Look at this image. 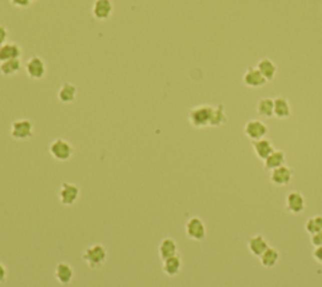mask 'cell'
<instances>
[{"label": "cell", "mask_w": 322, "mask_h": 287, "mask_svg": "<svg viewBox=\"0 0 322 287\" xmlns=\"http://www.w3.org/2000/svg\"><path fill=\"white\" fill-rule=\"evenodd\" d=\"M8 277V269L3 263H0V283H3Z\"/></svg>", "instance_id": "cell-31"}, {"label": "cell", "mask_w": 322, "mask_h": 287, "mask_svg": "<svg viewBox=\"0 0 322 287\" xmlns=\"http://www.w3.org/2000/svg\"><path fill=\"white\" fill-rule=\"evenodd\" d=\"M22 70V61L21 60H9L6 62L0 63V73L7 77L18 75Z\"/></svg>", "instance_id": "cell-22"}, {"label": "cell", "mask_w": 322, "mask_h": 287, "mask_svg": "<svg viewBox=\"0 0 322 287\" xmlns=\"http://www.w3.org/2000/svg\"><path fill=\"white\" fill-rule=\"evenodd\" d=\"M32 2H36V0H32Z\"/></svg>", "instance_id": "cell-33"}, {"label": "cell", "mask_w": 322, "mask_h": 287, "mask_svg": "<svg viewBox=\"0 0 322 287\" xmlns=\"http://www.w3.org/2000/svg\"><path fill=\"white\" fill-rule=\"evenodd\" d=\"M8 38H9L8 28H7L6 26H3V24H0V47L8 42Z\"/></svg>", "instance_id": "cell-28"}, {"label": "cell", "mask_w": 322, "mask_h": 287, "mask_svg": "<svg viewBox=\"0 0 322 287\" xmlns=\"http://www.w3.org/2000/svg\"><path fill=\"white\" fill-rule=\"evenodd\" d=\"M82 259L90 268H100L107 259V249L103 244H93L83 252Z\"/></svg>", "instance_id": "cell-1"}, {"label": "cell", "mask_w": 322, "mask_h": 287, "mask_svg": "<svg viewBox=\"0 0 322 287\" xmlns=\"http://www.w3.org/2000/svg\"><path fill=\"white\" fill-rule=\"evenodd\" d=\"M9 2H11V4L13 7H16V8H21V9L28 8V7L32 4V0H9Z\"/></svg>", "instance_id": "cell-29"}, {"label": "cell", "mask_w": 322, "mask_h": 287, "mask_svg": "<svg viewBox=\"0 0 322 287\" xmlns=\"http://www.w3.org/2000/svg\"><path fill=\"white\" fill-rule=\"evenodd\" d=\"M27 75L32 80L39 81L46 77L47 75V63L39 56H33L28 60L26 65Z\"/></svg>", "instance_id": "cell-5"}, {"label": "cell", "mask_w": 322, "mask_h": 287, "mask_svg": "<svg viewBox=\"0 0 322 287\" xmlns=\"http://www.w3.org/2000/svg\"><path fill=\"white\" fill-rule=\"evenodd\" d=\"M114 13V3L111 0H95L92 6V16L97 21H109Z\"/></svg>", "instance_id": "cell-8"}, {"label": "cell", "mask_w": 322, "mask_h": 287, "mask_svg": "<svg viewBox=\"0 0 322 287\" xmlns=\"http://www.w3.org/2000/svg\"><path fill=\"white\" fill-rule=\"evenodd\" d=\"M213 110L214 107L210 105H200V106L191 109L189 112V122L191 124V126L196 127V129L210 126Z\"/></svg>", "instance_id": "cell-2"}, {"label": "cell", "mask_w": 322, "mask_h": 287, "mask_svg": "<svg viewBox=\"0 0 322 287\" xmlns=\"http://www.w3.org/2000/svg\"><path fill=\"white\" fill-rule=\"evenodd\" d=\"M243 82L245 86L252 88L262 87L268 82L264 78V76L258 71V68H248L247 72L243 76Z\"/></svg>", "instance_id": "cell-12"}, {"label": "cell", "mask_w": 322, "mask_h": 287, "mask_svg": "<svg viewBox=\"0 0 322 287\" xmlns=\"http://www.w3.org/2000/svg\"><path fill=\"white\" fill-rule=\"evenodd\" d=\"M284 164V153L281 150H274L271 155L268 156L264 160L265 169L273 170V169L279 168Z\"/></svg>", "instance_id": "cell-23"}, {"label": "cell", "mask_w": 322, "mask_h": 287, "mask_svg": "<svg viewBox=\"0 0 322 287\" xmlns=\"http://www.w3.org/2000/svg\"><path fill=\"white\" fill-rule=\"evenodd\" d=\"M181 266H183V261H181L180 256L175 254V256L163 261V272L166 276L175 277L180 273Z\"/></svg>", "instance_id": "cell-15"}, {"label": "cell", "mask_w": 322, "mask_h": 287, "mask_svg": "<svg viewBox=\"0 0 322 287\" xmlns=\"http://www.w3.org/2000/svg\"><path fill=\"white\" fill-rule=\"evenodd\" d=\"M178 254V243L174 241L173 238H164L159 246V256L160 258L165 261L166 258Z\"/></svg>", "instance_id": "cell-17"}, {"label": "cell", "mask_w": 322, "mask_h": 287, "mask_svg": "<svg viewBox=\"0 0 322 287\" xmlns=\"http://www.w3.org/2000/svg\"><path fill=\"white\" fill-rule=\"evenodd\" d=\"M11 135L13 139L23 141L33 137L34 135V124L28 119L17 120L12 124Z\"/></svg>", "instance_id": "cell-4"}, {"label": "cell", "mask_w": 322, "mask_h": 287, "mask_svg": "<svg viewBox=\"0 0 322 287\" xmlns=\"http://www.w3.org/2000/svg\"><path fill=\"white\" fill-rule=\"evenodd\" d=\"M274 105V115H276L278 119H287L291 115V107H289L288 101L284 97H277V99L273 100Z\"/></svg>", "instance_id": "cell-21"}, {"label": "cell", "mask_w": 322, "mask_h": 287, "mask_svg": "<svg viewBox=\"0 0 322 287\" xmlns=\"http://www.w3.org/2000/svg\"><path fill=\"white\" fill-rule=\"evenodd\" d=\"M81 194V189L75 183H63L60 190V200L61 204L66 207H71L78 200Z\"/></svg>", "instance_id": "cell-6"}, {"label": "cell", "mask_w": 322, "mask_h": 287, "mask_svg": "<svg viewBox=\"0 0 322 287\" xmlns=\"http://www.w3.org/2000/svg\"><path fill=\"white\" fill-rule=\"evenodd\" d=\"M225 121H227V116H225L224 109H223L222 105H219L218 107H214L210 119V126H220V125L224 124Z\"/></svg>", "instance_id": "cell-26"}, {"label": "cell", "mask_w": 322, "mask_h": 287, "mask_svg": "<svg viewBox=\"0 0 322 287\" xmlns=\"http://www.w3.org/2000/svg\"><path fill=\"white\" fill-rule=\"evenodd\" d=\"M311 243L314 247H321L322 246V230H319L318 233H314L311 235Z\"/></svg>", "instance_id": "cell-30"}, {"label": "cell", "mask_w": 322, "mask_h": 287, "mask_svg": "<svg viewBox=\"0 0 322 287\" xmlns=\"http://www.w3.org/2000/svg\"><path fill=\"white\" fill-rule=\"evenodd\" d=\"M248 247L254 256L259 257L269 246H268V242L265 241L263 235H253L248 241Z\"/></svg>", "instance_id": "cell-19"}, {"label": "cell", "mask_w": 322, "mask_h": 287, "mask_svg": "<svg viewBox=\"0 0 322 287\" xmlns=\"http://www.w3.org/2000/svg\"><path fill=\"white\" fill-rule=\"evenodd\" d=\"M260 263L263 264L264 267L269 268V267H273L274 264L278 262L279 254L277 252V249L272 248V247H268L262 254H260Z\"/></svg>", "instance_id": "cell-24"}, {"label": "cell", "mask_w": 322, "mask_h": 287, "mask_svg": "<svg viewBox=\"0 0 322 287\" xmlns=\"http://www.w3.org/2000/svg\"><path fill=\"white\" fill-rule=\"evenodd\" d=\"M185 232L186 235L193 241H203L206 235V228L200 218L193 217L186 223Z\"/></svg>", "instance_id": "cell-7"}, {"label": "cell", "mask_w": 322, "mask_h": 287, "mask_svg": "<svg viewBox=\"0 0 322 287\" xmlns=\"http://www.w3.org/2000/svg\"><path fill=\"white\" fill-rule=\"evenodd\" d=\"M293 171L286 165H282L279 168H276L271 173V181L274 185H287L292 180Z\"/></svg>", "instance_id": "cell-13"}, {"label": "cell", "mask_w": 322, "mask_h": 287, "mask_svg": "<svg viewBox=\"0 0 322 287\" xmlns=\"http://www.w3.org/2000/svg\"><path fill=\"white\" fill-rule=\"evenodd\" d=\"M22 47L14 42H7L0 47V63L9 60H21Z\"/></svg>", "instance_id": "cell-10"}, {"label": "cell", "mask_w": 322, "mask_h": 287, "mask_svg": "<svg viewBox=\"0 0 322 287\" xmlns=\"http://www.w3.org/2000/svg\"><path fill=\"white\" fill-rule=\"evenodd\" d=\"M313 258L316 259L319 264H322V246L316 247V249L313 251Z\"/></svg>", "instance_id": "cell-32"}, {"label": "cell", "mask_w": 322, "mask_h": 287, "mask_svg": "<svg viewBox=\"0 0 322 287\" xmlns=\"http://www.w3.org/2000/svg\"><path fill=\"white\" fill-rule=\"evenodd\" d=\"M73 274H75V271H73L72 266L70 263H67V262H60L56 266L55 277L62 286H67V284L71 283Z\"/></svg>", "instance_id": "cell-11"}, {"label": "cell", "mask_w": 322, "mask_h": 287, "mask_svg": "<svg viewBox=\"0 0 322 287\" xmlns=\"http://www.w3.org/2000/svg\"><path fill=\"white\" fill-rule=\"evenodd\" d=\"M49 154L52 158L56 159L58 161H67L72 158L75 154V149L71 145V142L63 139H56L55 141H52L49 145Z\"/></svg>", "instance_id": "cell-3"}, {"label": "cell", "mask_w": 322, "mask_h": 287, "mask_svg": "<svg viewBox=\"0 0 322 287\" xmlns=\"http://www.w3.org/2000/svg\"><path fill=\"white\" fill-rule=\"evenodd\" d=\"M287 209L293 214H299L304 209V198L298 191H292L287 195L286 199Z\"/></svg>", "instance_id": "cell-14"}, {"label": "cell", "mask_w": 322, "mask_h": 287, "mask_svg": "<svg viewBox=\"0 0 322 287\" xmlns=\"http://www.w3.org/2000/svg\"><path fill=\"white\" fill-rule=\"evenodd\" d=\"M274 105L272 99H262L257 105V111L260 116L263 117H271L274 115Z\"/></svg>", "instance_id": "cell-25"}, {"label": "cell", "mask_w": 322, "mask_h": 287, "mask_svg": "<svg viewBox=\"0 0 322 287\" xmlns=\"http://www.w3.org/2000/svg\"><path fill=\"white\" fill-rule=\"evenodd\" d=\"M244 132L250 140L257 141V140L263 139L267 135L268 127L264 122L259 121V120H250L245 125Z\"/></svg>", "instance_id": "cell-9"}, {"label": "cell", "mask_w": 322, "mask_h": 287, "mask_svg": "<svg viewBox=\"0 0 322 287\" xmlns=\"http://www.w3.org/2000/svg\"><path fill=\"white\" fill-rule=\"evenodd\" d=\"M306 230L309 234H314L322 230V215H314L306 222Z\"/></svg>", "instance_id": "cell-27"}, {"label": "cell", "mask_w": 322, "mask_h": 287, "mask_svg": "<svg viewBox=\"0 0 322 287\" xmlns=\"http://www.w3.org/2000/svg\"><path fill=\"white\" fill-rule=\"evenodd\" d=\"M77 97V87L71 82H65L58 91V100L62 104H72Z\"/></svg>", "instance_id": "cell-16"}, {"label": "cell", "mask_w": 322, "mask_h": 287, "mask_svg": "<svg viewBox=\"0 0 322 287\" xmlns=\"http://www.w3.org/2000/svg\"><path fill=\"white\" fill-rule=\"evenodd\" d=\"M258 71L264 76V78L267 81H272L274 78L277 73V66L272 62L271 60H268V58H263L258 62L257 65Z\"/></svg>", "instance_id": "cell-20"}, {"label": "cell", "mask_w": 322, "mask_h": 287, "mask_svg": "<svg viewBox=\"0 0 322 287\" xmlns=\"http://www.w3.org/2000/svg\"><path fill=\"white\" fill-rule=\"evenodd\" d=\"M253 148H254V151L258 158L262 159V160H265L274 151L273 144L267 139H260L257 140V141H253Z\"/></svg>", "instance_id": "cell-18"}]
</instances>
